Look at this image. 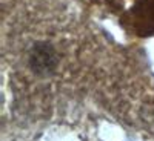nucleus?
Here are the masks:
<instances>
[{
	"instance_id": "1",
	"label": "nucleus",
	"mask_w": 154,
	"mask_h": 141,
	"mask_svg": "<svg viewBox=\"0 0 154 141\" xmlns=\"http://www.w3.org/2000/svg\"><path fill=\"white\" fill-rule=\"evenodd\" d=\"M29 65L35 74H53L57 66V55L53 46H49L48 43H35L29 55Z\"/></svg>"
}]
</instances>
